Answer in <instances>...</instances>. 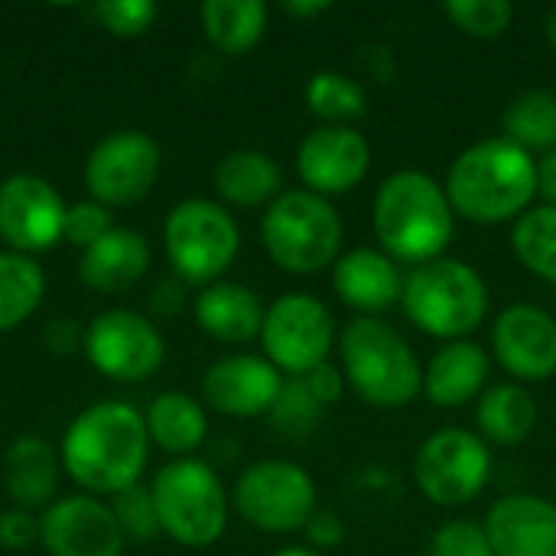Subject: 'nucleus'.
<instances>
[{
	"mask_svg": "<svg viewBox=\"0 0 556 556\" xmlns=\"http://www.w3.org/2000/svg\"><path fill=\"white\" fill-rule=\"evenodd\" d=\"M150 459V430L137 407L101 401L81 410L62 437V469L94 495L140 485Z\"/></svg>",
	"mask_w": 556,
	"mask_h": 556,
	"instance_id": "f257e3e1",
	"label": "nucleus"
},
{
	"mask_svg": "<svg viewBox=\"0 0 556 556\" xmlns=\"http://www.w3.org/2000/svg\"><path fill=\"white\" fill-rule=\"evenodd\" d=\"M538 192V160L505 137H489L466 147L446 173L453 212L479 225L518 222L531 212Z\"/></svg>",
	"mask_w": 556,
	"mask_h": 556,
	"instance_id": "f03ea898",
	"label": "nucleus"
},
{
	"mask_svg": "<svg viewBox=\"0 0 556 556\" xmlns=\"http://www.w3.org/2000/svg\"><path fill=\"white\" fill-rule=\"evenodd\" d=\"M371 225L381 251L394 264L410 267L446 257L456 238V212L446 186L424 169H397L378 186Z\"/></svg>",
	"mask_w": 556,
	"mask_h": 556,
	"instance_id": "7ed1b4c3",
	"label": "nucleus"
},
{
	"mask_svg": "<svg viewBox=\"0 0 556 556\" xmlns=\"http://www.w3.org/2000/svg\"><path fill=\"white\" fill-rule=\"evenodd\" d=\"M339 358L352 391L378 410L407 407L424 394V365L417 352L384 319L355 316L339 332Z\"/></svg>",
	"mask_w": 556,
	"mask_h": 556,
	"instance_id": "20e7f679",
	"label": "nucleus"
},
{
	"mask_svg": "<svg viewBox=\"0 0 556 556\" xmlns=\"http://www.w3.org/2000/svg\"><path fill=\"white\" fill-rule=\"evenodd\" d=\"M401 306L420 332L459 342L485 323L489 287L482 274L466 261L440 257L410 270L404 280Z\"/></svg>",
	"mask_w": 556,
	"mask_h": 556,
	"instance_id": "39448f33",
	"label": "nucleus"
},
{
	"mask_svg": "<svg viewBox=\"0 0 556 556\" xmlns=\"http://www.w3.org/2000/svg\"><path fill=\"white\" fill-rule=\"evenodd\" d=\"M261 241L277 267L309 277L342 257V218L329 199L293 189L267 205Z\"/></svg>",
	"mask_w": 556,
	"mask_h": 556,
	"instance_id": "423d86ee",
	"label": "nucleus"
},
{
	"mask_svg": "<svg viewBox=\"0 0 556 556\" xmlns=\"http://www.w3.org/2000/svg\"><path fill=\"white\" fill-rule=\"evenodd\" d=\"M160 531L179 547H212L228 528V495L215 469L202 459L163 466L150 485Z\"/></svg>",
	"mask_w": 556,
	"mask_h": 556,
	"instance_id": "0eeeda50",
	"label": "nucleus"
},
{
	"mask_svg": "<svg viewBox=\"0 0 556 556\" xmlns=\"http://www.w3.org/2000/svg\"><path fill=\"white\" fill-rule=\"evenodd\" d=\"M169 267L186 283H218L241 251V231L228 208L212 199L179 202L163 225Z\"/></svg>",
	"mask_w": 556,
	"mask_h": 556,
	"instance_id": "6e6552de",
	"label": "nucleus"
},
{
	"mask_svg": "<svg viewBox=\"0 0 556 556\" xmlns=\"http://www.w3.org/2000/svg\"><path fill=\"white\" fill-rule=\"evenodd\" d=\"M313 476L290 459H261L248 466L235 482L238 515L267 534H293L319 511Z\"/></svg>",
	"mask_w": 556,
	"mask_h": 556,
	"instance_id": "1a4fd4ad",
	"label": "nucleus"
},
{
	"mask_svg": "<svg viewBox=\"0 0 556 556\" xmlns=\"http://www.w3.org/2000/svg\"><path fill=\"white\" fill-rule=\"evenodd\" d=\"M492 479L489 443L466 427H443L424 440L414 456V482L420 495L440 508L469 505Z\"/></svg>",
	"mask_w": 556,
	"mask_h": 556,
	"instance_id": "9d476101",
	"label": "nucleus"
},
{
	"mask_svg": "<svg viewBox=\"0 0 556 556\" xmlns=\"http://www.w3.org/2000/svg\"><path fill=\"white\" fill-rule=\"evenodd\" d=\"M264 358L290 378H306L329 362L336 345V323L323 300L309 293H283L264 313L261 329Z\"/></svg>",
	"mask_w": 556,
	"mask_h": 556,
	"instance_id": "9b49d317",
	"label": "nucleus"
},
{
	"mask_svg": "<svg viewBox=\"0 0 556 556\" xmlns=\"http://www.w3.org/2000/svg\"><path fill=\"white\" fill-rule=\"evenodd\" d=\"M160 143L143 130H117L94 143L85 160V182L94 202L108 208L140 202L160 176Z\"/></svg>",
	"mask_w": 556,
	"mask_h": 556,
	"instance_id": "f8f14e48",
	"label": "nucleus"
},
{
	"mask_svg": "<svg viewBox=\"0 0 556 556\" xmlns=\"http://www.w3.org/2000/svg\"><path fill=\"white\" fill-rule=\"evenodd\" d=\"M85 355L111 381H147L160 371L166 342L153 319L130 309H108L88 326Z\"/></svg>",
	"mask_w": 556,
	"mask_h": 556,
	"instance_id": "ddd939ff",
	"label": "nucleus"
},
{
	"mask_svg": "<svg viewBox=\"0 0 556 556\" xmlns=\"http://www.w3.org/2000/svg\"><path fill=\"white\" fill-rule=\"evenodd\" d=\"M65 199L36 173H13L0 182V238L7 251L42 254L65 241Z\"/></svg>",
	"mask_w": 556,
	"mask_h": 556,
	"instance_id": "4468645a",
	"label": "nucleus"
},
{
	"mask_svg": "<svg viewBox=\"0 0 556 556\" xmlns=\"http://www.w3.org/2000/svg\"><path fill=\"white\" fill-rule=\"evenodd\" d=\"M39 544L49 556H124L127 534L111 505L91 495L59 498L39 518Z\"/></svg>",
	"mask_w": 556,
	"mask_h": 556,
	"instance_id": "2eb2a0df",
	"label": "nucleus"
},
{
	"mask_svg": "<svg viewBox=\"0 0 556 556\" xmlns=\"http://www.w3.org/2000/svg\"><path fill=\"white\" fill-rule=\"evenodd\" d=\"M371 169V143L342 124H319L296 150V173L303 186L323 199L352 192Z\"/></svg>",
	"mask_w": 556,
	"mask_h": 556,
	"instance_id": "dca6fc26",
	"label": "nucleus"
},
{
	"mask_svg": "<svg viewBox=\"0 0 556 556\" xmlns=\"http://www.w3.org/2000/svg\"><path fill=\"white\" fill-rule=\"evenodd\" d=\"M492 355L518 381L556 375V319L534 303H511L495 316Z\"/></svg>",
	"mask_w": 556,
	"mask_h": 556,
	"instance_id": "f3484780",
	"label": "nucleus"
},
{
	"mask_svg": "<svg viewBox=\"0 0 556 556\" xmlns=\"http://www.w3.org/2000/svg\"><path fill=\"white\" fill-rule=\"evenodd\" d=\"M283 384V375L264 355H228L205 371L202 397L212 410L244 420L270 414Z\"/></svg>",
	"mask_w": 556,
	"mask_h": 556,
	"instance_id": "a211bd4d",
	"label": "nucleus"
},
{
	"mask_svg": "<svg viewBox=\"0 0 556 556\" xmlns=\"http://www.w3.org/2000/svg\"><path fill=\"white\" fill-rule=\"evenodd\" d=\"M495 556H556V502L538 495H505L485 515Z\"/></svg>",
	"mask_w": 556,
	"mask_h": 556,
	"instance_id": "6ab92c4d",
	"label": "nucleus"
},
{
	"mask_svg": "<svg viewBox=\"0 0 556 556\" xmlns=\"http://www.w3.org/2000/svg\"><path fill=\"white\" fill-rule=\"evenodd\" d=\"M332 287L339 300L355 309L358 316H375L388 313L401 303L404 296V280L397 264L375 248H355L345 251L332 264Z\"/></svg>",
	"mask_w": 556,
	"mask_h": 556,
	"instance_id": "aec40b11",
	"label": "nucleus"
},
{
	"mask_svg": "<svg viewBox=\"0 0 556 556\" xmlns=\"http://www.w3.org/2000/svg\"><path fill=\"white\" fill-rule=\"evenodd\" d=\"M195 323L205 336H212L222 345H244L251 339H261L264 329V303L254 290L244 283H208L195 296Z\"/></svg>",
	"mask_w": 556,
	"mask_h": 556,
	"instance_id": "412c9836",
	"label": "nucleus"
},
{
	"mask_svg": "<svg viewBox=\"0 0 556 556\" xmlns=\"http://www.w3.org/2000/svg\"><path fill=\"white\" fill-rule=\"evenodd\" d=\"M150 270V244L134 228H114L98 244L81 251L78 277L98 293H121L140 283Z\"/></svg>",
	"mask_w": 556,
	"mask_h": 556,
	"instance_id": "4be33fe9",
	"label": "nucleus"
},
{
	"mask_svg": "<svg viewBox=\"0 0 556 556\" xmlns=\"http://www.w3.org/2000/svg\"><path fill=\"white\" fill-rule=\"evenodd\" d=\"M492 358L479 342H446L424 371V394L437 407H463L479 397L489 381Z\"/></svg>",
	"mask_w": 556,
	"mask_h": 556,
	"instance_id": "5701e85b",
	"label": "nucleus"
},
{
	"mask_svg": "<svg viewBox=\"0 0 556 556\" xmlns=\"http://www.w3.org/2000/svg\"><path fill=\"white\" fill-rule=\"evenodd\" d=\"M283 173L274 156L254 147L231 150L215 166V192L225 205L261 208L277 202L283 192Z\"/></svg>",
	"mask_w": 556,
	"mask_h": 556,
	"instance_id": "b1692460",
	"label": "nucleus"
},
{
	"mask_svg": "<svg viewBox=\"0 0 556 556\" xmlns=\"http://www.w3.org/2000/svg\"><path fill=\"white\" fill-rule=\"evenodd\" d=\"M3 485L16 508L46 505L59 485V459L42 437L23 433L3 453Z\"/></svg>",
	"mask_w": 556,
	"mask_h": 556,
	"instance_id": "393cba45",
	"label": "nucleus"
},
{
	"mask_svg": "<svg viewBox=\"0 0 556 556\" xmlns=\"http://www.w3.org/2000/svg\"><path fill=\"white\" fill-rule=\"evenodd\" d=\"M479 437L495 446H521L538 427V401L518 381H502L482 391L476 407Z\"/></svg>",
	"mask_w": 556,
	"mask_h": 556,
	"instance_id": "a878e982",
	"label": "nucleus"
},
{
	"mask_svg": "<svg viewBox=\"0 0 556 556\" xmlns=\"http://www.w3.org/2000/svg\"><path fill=\"white\" fill-rule=\"evenodd\" d=\"M143 420L150 430V443H156L166 453H176L179 459H186V453H195L208 437V417L202 404L179 391L160 394L147 407Z\"/></svg>",
	"mask_w": 556,
	"mask_h": 556,
	"instance_id": "bb28decb",
	"label": "nucleus"
},
{
	"mask_svg": "<svg viewBox=\"0 0 556 556\" xmlns=\"http://www.w3.org/2000/svg\"><path fill=\"white\" fill-rule=\"evenodd\" d=\"M199 13L205 39L225 55L251 52L267 29V7L261 0H208Z\"/></svg>",
	"mask_w": 556,
	"mask_h": 556,
	"instance_id": "cd10ccee",
	"label": "nucleus"
},
{
	"mask_svg": "<svg viewBox=\"0 0 556 556\" xmlns=\"http://www.w3.org/2000/svg\"><path fill=\"white\" fill-rule=\"evenodd\" d=\"M46 296V274L39 261L20 251H0V332L26 323Z\"/></svg>",
	"mask_w": 556,
	"mask_h": 556,
	"instance_id": "c85d7f7f",
	"label": "nucleus"
},
{
	"mask_svg": "<svg viewBox=\"0 0 556 556\" xmlns=\"http://www.w3.org/2000/svg\"><path fill=\"white\" fill-rule=\"evenodd\" d=\"M502 137L521 150H556V94L554 91H525L502 114Z\"/></svg>",
	"mask_w": 556,
	"mask_h": 556,
	"instance_id": "c756f323",
	"label": "nucleus"
},
{
	"mask_svg": "<svg viewBox=\"0 0 556 556\" xmlns=\"http://www.w3.org/2000/svg\"><path fill=\"white\" fill-rule=\"evenodd\" d=\"M515 257L525 270L556 287V205H538L515 222Z\"/></svg>",
	"mask_w": 556,
	"mask_h": 556,
	"instance_id": "7c9ffc66",
	"label": "nucleus"
},
{
	"mask_svg": "<svg viewBox=\"0 0 556 556\" xmlns=\"http://www.w3.org/2000/svg\"><path fill=\"white\" fill-rule=\"evenodd\" d=\"M306 108L323 124L352 127V121H358L368 111V94L355 78L336 68H323L306 81Z\"/></svg>",
	"mask_w": 556,
	"mask_h": 556,
	"instance_id": "2f4dec72",
	"label": "nucleus"
},
{
	"mask_svg": "<svg viewBox=\"0 0 556 556\" xmlns=\"http://www.w3.org/2000/svg\"><path fill=\"white\" fill-rule=\"evenodd\" d=\"M443 13L459 33L476 39H495L515 20V7L508 0H446Z\"/></svg>",
	"mask_w": 556,
	"mask_h": 556,
	"instance_id": "473e14b6",
	"label": "nucleus"
},
{
	"mask_svg": "<svg viewBox=\"0 0 556 556\" xmlns=\"http://www.w3.org/2000/svg\"><path fill=\"white\" fill-rule=\"evenodd\" d=\"M319 410L323 404L309 394V388L303 384V378H293L283 384L270 417H274V427L287 437H306L316 424H319Z\"/></svg>",
	"mask_w": 556,
	"mask_h": 556,
	"instance_id": "72a5a7b5",
	"label": "nucleus"
},
{
	"mask_svg": "<svg viewBox=\"0 0 556 556\" xmlns=\"http://www.w3.org/2000/svg\"><path fill=\"white\" fill-rule=\"evenodd\" d=\"M111 511H114V518H117V525L124 528L127 538L150 541V538L160 531L156 508H153V495H150V489H143V485H134V489L114 495Z\"/></svg>",
	"mask_w": 556,
	"mask_h": 556,
	"instance_id": "f704fd0d",
	"label": "nucleus"
},
{
	"mask_svg": "<svg viewBox=\"0 0 556 556\" xmlns=\"http://www.w3.org/2000/svg\"><path fill=\"white\" fill-rule=\"evenodd\" d=\"M101 26L111 33V36H121V39H134L140 33H147L156 20V3L150 0H108V3H98L94 7Z\"/></svg>",
	"mask_w": 556,
	"mask_h": 556,
	"instance_id": "c9c22d12",
	"label": "nucleus"
},
{
	"mask_svg": "<svg viewBox=\"0 0 556 556\" xmlns=\"http://www.w3.org/2000/svg\"><path fill=\"white\" fill-rule=\"evenodd\" d=\"M111 231H114V218H111L108 205H101L94 199H81V202L68 205V212H65V241L68 244L88 251Z\"/></svg>",
	"mask_w": 556,
	"mask_h": 556,
	"instance_id": "e433bc0d",
	"label": "nucleus"
},
{
	"mask_svg": "<svg viewBox=\"0 0 556 556\" xmlns=\"http://www.w3.org/2000/svg\"><path fill=\"white\" fill-rule=\"evenodd\" d=\"M430 556H495L489 534L482 525L459 518V521H446L430 544Z\"/></svg>",
	"mask_w": 556,
	"mask_h": 556,
	"instance_id": "4c0bfd02",
	"label": "nucleus"
},
{
	"mask_svg": "<svg viewBox=\"0 0 556 556\" xmlns=\"http://www.w3.org/2000/svg\"><path fill=\"white\" fill-rule=\"evenodd\" d=\"M303 531H306V541L316 547V554H323V551H339V547L345 544V538H349L345 521H342L336 511H329V508H319V511L309 518V525H306Z\"/></svg>",
	"mask_w": 556,
	"mask_h": 556,
	"instance_id": "58836bf2",
	"label": "nucleus"
},
{
	"mask_svg": "<svg viewBox=\"0 0 556 556\" xmlns=\"http://www.w3.org/2000/svg\"><path fill=\"white\" fill-rule=\"evenodd\" d=\"M39 541V518H33L26 508H10L0 515V547L20 551Z\"/></svg>",
	"mask_w": 556,
	"mask_h": 556,
	"instance_id": "ea45409f",
	"label": "nucleus"
},
{
	"mask_svg": "<svg viewBox=\"0 0 556 556\" xmlns=\"http://www.w3.org/2000/svg\"><path fill=\"white\" fill-rule=\"evenodd\" d=\"M303 384L309 388V394H313L323 407L342 401V394H345V375H342V368H336V365H329V362L319 365V368H313V371L303 378Z\"/></svg>",
	"mask_w": 556,
	"mask_h": 556,
	"instance_id": "a19ab883",
	"label": "nucleus"
},
{
	"mask_svg": "<svg viewBox=\"0 0 556 556\" xmlns=\"http://www.w3.org/2000/svg\"><path fill=\"white\" fill-rule=\"evenodd\" d=\"M538 179H541V192L547 195V202L556 205V150H551V153L538 163Z\"/></svg>",
	"mask_w": 556,
	"mask_h": 556,
	"instance_id": "79ce46f5",
	"label": "nucleus"
},
{
	"mask_svg": "<svg viewBox=\"0 0 556 556\" xmlns=\"http://www.w3.org/2000/svg\"><path fill=\"white\" fill-rule=\"evenodd\" d=\"M332 3H326V0H290V3H283V13H290V16H296V20H309V16H319V13H326Z\"/></svg>",
	"mask_w": 556,
	"mask_h": 556,
	"instance_id": "37998d69",
	"label": "nucleus"
},
{
	"mask_svg": "<svg viewBox=\"0 0 556 556\" xmlns=\"http://www.w3.org/2000/svg\"><path fill=\"white\" fill-rule=\"evenodd\" d=\"M544 33H547V42H551V49L556 52V3L547 10V16H544Z\"/></svg>",
	"mask_w": 556,
	"mask_h": 556,
	"instance_id": "c03bdc74",
	"label": "nucleus"
},
{
	"mask_svg": "<svg viewBox=\"0 0 556 556\" xmlns=\"http://www.w3.org/2000/svg\"><path fill=\"white\" fill-rule=\"evenodd\" d=\"M274 556H323V554H316V551H309V547H283V551H277Z\"/></svg>",
	"mask_w": 556,
	"mask_h": 556,
	"instance_id": "a18cd8bd",
	"label": "nucleus"
}]
</instances>
